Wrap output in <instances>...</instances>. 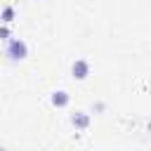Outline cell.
Segmentation results:
<instances>
[{"instance_id":"obj_1","label":"cell","mask_w":151,"mask_h":151,"mask_svg":"<svg viewBox=\"0 0 151 151\" xmlns=\"http://www.w3.org/2000/svg\"><path fill=\"white\" fill-rule=\"evenodd\" d=\"M5 57H7V61H12V64L26 61V59H28V42H26L24 38L12 35V38L5 42Z\"/></svg>"},{"instance_id":"obj_2","label":"cell","mask_w":151,"mask_h":151,"mask_svg":"<svg viewBox=\"0 0 151 151\" xmlns=\"http://www.w3.org/2000/svg\"><path fill=\"white\" fill-rule=\"evenodd\" d=\"M90 73H92V64H90V59H85V57H76L73 64H71V78L83 83V80L90 78Z\"/></svg>"},{"instance_id":"obj_3","label":"cell","mask_w":151,"mask_h":151,"mask_svg":"<svg viewBox=\"0 0 151 151\" xmlns=\"http://www.w3.org/2000/svg\"><path fill=\"white\" fill-rule=\"evenodd\" d=\"M68 123H71L78 132H85V130L90 127V123H92V116H90L87 111H80V109H78V111H73V113L68 116Z\"/></svg>"},{"instance_id":"obj_4","label":"cell","mask_w":151,"mask_h":151,"mask_svg":"<svg viewBox=\"0 0 151 151\" xmlns=\"http://www.w3.org/2000/svg\"><path fill=\"white\" fill-rule=\"evenodd\" d=\"M50 104L54 106V109H66L68 104H71V94H68V90H54L52 94H50Z\"/></svg>"},{"instance_id":"obj_5","label":"cell","mask_w":151,"mask_h":151,"mask_svg":"<svg viewBox=\"0 0 151 151\" xmlns=\"http://www.w3.org/2000/svg\"><path fill=\"white\" fill-rule=\"evenodd\" d=\"M14 19H17V9H14V5H9V2H7V5H5L2 9H0V21L9 26V24H12Z\"/></svg>"},{"instance_id":"obj_6","label":"cell","mask_w":151,"mask_h":151,"mask_svg":"<svg viewBox=\"0 0 151 151\" xmlns=\"http://www.w3.org/2000/svg\"><path fill=\"white\" fill-rule=\"evenodd\" d=\"M90 111H92V113H104V111H106V101H101V99H99V101H92Z\"/></svg>"},{"instance_id":"obj_7","label":"cell","mask_w":151,"mask_h":151,"mask_svg":"<svg viewBox=\"0 0 151 151\" xmlns=\"http://www.w3.org/2000/svg\"><path fill=\"white\" fill-rule=\"evenodd\" d=\"M9 38H12V31H9V26H7V24H0V40H2V42H7Z\"/></svg>"},{"instance_id":"obj_8","label":"cell","mask_w":151,"mask_h":151,"mask_svg":"<svg viewBox=\"0 0 151 151\" xmlns=\"http://www.w3.org/2000/svg\"><path fill=\"white\" fill-rule=\"evenodd\" d=\"M0 151H9V149H7V146H2V144H0Z\"/></svg>"}]
</instances>
